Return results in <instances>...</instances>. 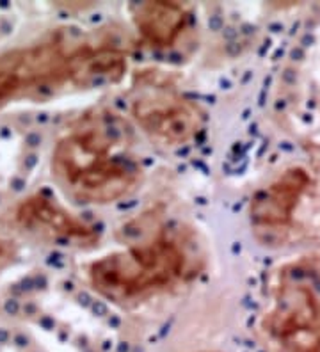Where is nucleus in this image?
<instances>
[{
  "label": "nucleus",
  "mask_w": 320,
  "mask_h": 352,
  "mask_svg": "<svg viewBox=\"0 0 320 352\" xmlns=\"http://www.w3.org/2000/svg\"><path fill=\"white\" fill-rule=\"evenodd\" d=\"M125 69L127 54L121 48L57 32L38 43L0 54V107L21 96L61 87L118 82Z\"/></svg>",
  "instance_id": "f257e3e1"
},
{
  "label": "nucleus",
  "mask_w": 320,
  "mask_h": 352,
  "mask_svg": "<svg viewBox=\"0 0 320 352\" xmlns=\"http://www.w3.org/2000/svg\"><path fill=\"white\" fill-rule=\"evenodd\" d=\"M118 146L116 132L102 123L73 130L57 142L52 171L78 201H118L137 189L142 176L137 160Z\"/></svg>",
  "instance_id": "f03ea898"
},
{
  "label": "nucleus",
  "mask_w": 320,
  "mask_h": 352,
  "mask_svg": "<svg viewBox=\"0 0 320 352\" xmlns=\"http://www.w3.org/2000/svg\"><path fill=\"white\" fill-rule=\"evenodd\" d=\"M187 265L175 239L158 233L145 244L107 254L89 265V283L111 301H130L176 283Z\"/></svg>",
  "instance_id": "7ed1b4c3"
},
{
  "label": "nucleus",
  "mask_w": 320,
  "mask_h": 352,
  "mask_svg": "<svg viewBox=\"0 0 320 352\" xmlns=\"http://www.w3.org/2000/svg\"><path fill=\"white\" fill-rule=\"evenodd\" d=\"M132 116L149 138L178 146L194 139L205 125V114L196 102L175 87H146L132 102Z\"/></svg>",
  "instance_id": "20e7f679"
},
{
  "label": "nucleus",
  "mask_w": 320,
  "mask_h": 352,
  "mask_svg": "<svg viewBox=\"0 0 320 352\" xmlns=\"http://www.w3.org/2000/svg\"><path fill=\"white\" fill-rule=\"evenodd\" d=\"M265 329L283 352H320V301L312 288L286 287Z\"/></svg>",
  "instance_id": "39448f33"
},
{
  "label": "nucleus",
  "mask_w": 320,
  "mask_h": 352,
  "mask_svg": "<svg viewBox=\"0 0 320 352\" xmlns=\"http://www.w3.org/2000/svg\"><path fill=\"white\" fill-rule=\"evenodd\" d=\"M17 221L30 232L61 241L89 244L98 239L96 228L75 217L47 194H36L21 203L17 210Z\"/></svg>",
  "instance_id": "423d86ee"
},
{
  "label": "nucleus",
  "mask_w": 320,
  "mask_h": 352,
  "mask_svg": "<svg viewBox=\"0 0 320 352\" xmlns=\"http://www.w3.org/2000/svg\"><path fill=\"white\" fill-rule=\"evenodd\" d=\"M310 185V175L303 168L283 173L269 187L258 190L251 201V221L256 226L281 228L290 224L292 215Z\"/></svg>",
  "instance_id": "0eeeda50"
},
{
  "label": "nucleus",
  "mask_w": 320,
  "mask_h": 352,
  "mask_svg": "<svg viewBox=\"0 0 320 352\" xmlns=\"http://www.w3.org/2000/svg\"><path fill=\"white\" fill-rule=\"evenodd\" d=\"M134 23L151 47L167 48L175 43L189 22L187 9L176 2H142L134 6Z\"/></svg>",
  "instance_id": "6e6552de"
},
{
  "label": "nucleus",
  "mask_w": 320,
  "mask_h": 352,
  "mask_svg": "<svg viewBox=\"0 0 320 352\" xmlns=\"http://www.w3.org/2000/svg\"><path fill=\"white\" fill-rule=\"evenodd\" d=\"M9 242H6V241H2V239H0V260H4L6 256H8L9 254Z\"/></svg>",
  "instance_id": "1a4fd4ad"
}]
</instances>
